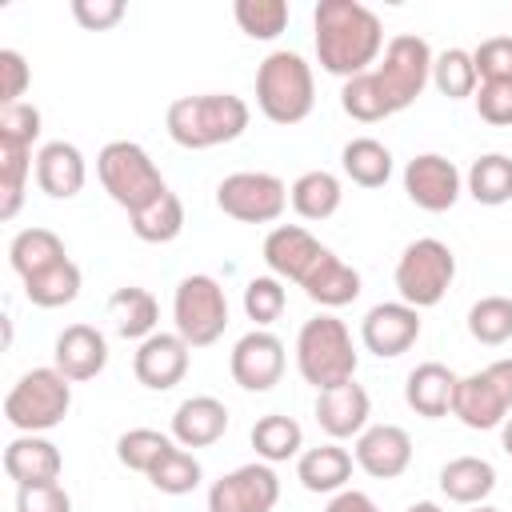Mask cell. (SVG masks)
I'll return each instance as SVG.
<instances>
[{"mask_svg":"<svg viewBox=\"0 0 512 512\" xmlns=\"http://www.w3.org/2000/svg\"><path fill=\"white\" fill-rule=\"evenodd\" d=\"M432 60H436V52L428 48L424 36L396 32L384 44V56L376 60L372 72H360V76L344 80L340 108L360 124H376V120H388V116L404 112L432 84Z\"/></svg>","mask_w":512,"mask_h":512,"instance_id":"cell-1","label":"cell"},{"mask_svg":"<svg viewBox=\"0 0 512 512\" xmlns=\"http://www.w3.org/2000/svg\"><path fill=\"white\" fill-rule=\"evenodd\" d=\"M316 28V60L328 76L352 80L372 72L384 52V24L360 0H320L312 12Z\"/></svg>","mask_w":512,"mask_h":512,"instance_id":"cell-2","label":"cell"},{"mask_svg":"<svg viewBox=\"0 0 512 512\" xmlns=\"http://www.w3.org/2000/svg\"><path fill=\"white\" fill-rule=\"evenodd\" d=\"M248 120H252V108L236 92L176 96L164 112V128H168L172 144H180L188 152H204V148L240 140L248 132Z\"/></svg>","mask_w":512,"mask_h":512,"instance_id":"cell-3","label":"cell"},{"mask_svg":"<svg viewBox=\"0 0 512 512\" xmlns=\"http://www.w3.org/2000/svg\"><path fill=\"white\" fill-rule=\"evenodd\" d=\"M256 108L264 112V120H272L280 128H292V124L308 120L312 108H316L312 64L292 48L268 52L256 68Z\"/></svg>","mask_w":512,"mask_h":512,"instance_id":"cell-4","label":"cell"},{"mask_svg":"<svg viewBox=\"0 0 512 512\" xmlns=\"http://www.w3.org/2000/svg\"><path fill=\"white\" fill-rule=\"evenodd\" d=\"M356 364H360V356H356L352 332L340 316L320 312V316L300 324V332H296V372L304 376V384H312L316 392L348 384V380H356Z\"/></svg>","mask_w":512,"mask_h":512,"instance_id":"cell-5","label":"cell"},{"mask_svg":"<svg viewBox=\"0 0 512 512\" xmlns=\"http://www.w3.org/2000/svg\"><path fill=\"white\" fill-rule=\"evenodd\" d=\"M96 176H100V188L112 196V204H120L128 216L168 192L156 160L136 140H108L96 152Z\"/></svg>","mask_w":512,"mask_h":512,"instance_id":"cell-6","label":"cell"},{"mask_svg":"<svg viewBox=\"0 0 512 512\" xmlns=\"http://www.w3.org/2000/svg\"><path fill=\"white\" fill-rule=\"evenodd\" d=\"M68 408H72V380L60 368L24 372L4 396V420L16 432H36V436L64 424Z\"/></svg>","mask_w":512,"mask_h":512,"instance_id":"cell-7","label":"cell"},{"mask_svg":"<svg viewBox=\"0 0 512 512\" xmlns=\"http://www.w3.org/2000/svg\"><path fill=\"white\" fill-rule=\"evenodd\" d=\"M392 280H396V292L404 304L436 308L456 280V252L436 236H420V240L404 244Z\"/></svg>","mask_w":512,"mask_h":512,"instance_id":"cell-8","label":"cell"},{"mask_svg":"<svg viewBox=\"0 0 512 512\" xmlns=\"http://www.w3.org/2000/svg\"><path fill=\"white\" fill-rule=\"evenodd\" d=\"M172 320L188 348H208L228 328V296L224 284L208 272H192L172 292Z\"/></svg>","mask_w":512,"mask_h":512,"instance_id":"cell-9","label":"cell"},{"mask_svg":"<svg viewBox=\"0 0 512 512\" xmlns=\"http://www.w3.org/2000/svg\"><path fill=\"white\" fill-rule=\"evenodd\" d=\"M452 416L472 432H492L512 416V356L456 380Z\"/></svg>","mask_w":512,"mask_h":512,"instance_id":"cell-10","label":"cell"},{"mask_svg":"<svg viewBox=\"0 0 512 512\" xmlns=\"http://www.w3.org/2000/svg\"><path fill=\"white\" fill-rule=\"evenodd\" d=\"M216 208L240 224H276L288 208V184L272 172H232L216 184Z\"/></svg>","mask_w":512,"mask_h":512,"instance_id":"cell-11","label":"cell"},{"mask_svg":"<svg viewBox=\"0 0 512 512\" xmlns=\"http://www.w3.org/2000/svg\"><path fill=\"white\" fill-rule=\"evenodd\" d=\"M276 500H280V476L264 460L240 464L220 480H212L208 488V512H272Z\"/></svg>","mask_w":512,"mask_h":512,"instance_id":"cell-12","label":"cell"},{"mask_svg":"<svg viewBox=\"0 0 512 512\" xmlns=\"http://www.w3.org/2000/svg\"><path fill=\"white\" fill-rule=\"evenodd\" d=\"M288 368V352H284V340L268 328H252L244 332L236 344H232V356H228V372L232 380L244 388V392H272L280 384Z\"/></svg>","mask_w":512,"mask_h":512,"instance_id":"cell-13","label":"cell"},{"mask_svg":"<svg viewBox=\"0 0 512 512\" xmlns=\"http://www.w3.org/2000/svg\"><path fill=\"white\" fill-rule=\"evenodd\" d=\"M420 308L404 304V300H384V304H372L360 320V344L380 356V360H396L404 356L416 340H420Z\"/></svg>","mask_w":512,"mask_h":512,"instance_id":"cell-14","label":"cell"},{"mask_svg":"<svg viewBox=\"0 0 512 512\" xmlns=\"http://www.w3.org/2000/svg\"><path fill=\"white\" fill-rule=\"evenodd\" d=\"M404 192L424 212H448L464 192V176L448 156L420 152L404 164Z\"/></svg>","mask_w":512,"mask_h":512,"instance_id":"cell-15","label":"cell"},{"mask_svg":"<svg viewBox=\"0 0 512 512\" xmlns=\"http://www.w3.org/2000/svg\"><path fill=\"white\" fill-rule=\"evenodd\" d=\"M192 364V348L184 344L180 332H152L148 340L136 344L132 352V372L144 388L152 392H168L188 376Z\"/></svg>","mask_w":512,"mask_h":512,"instance_id":"cell-16","label":"cell"},{"mask_svg":"<svg viewBox=\"0 0 512 512\" xmlns=\"http://www.w3.org/2000/svg\"><path fill=\"white\" fill-rule=\"evenodd\" d=\"M352 460L360 472H368L372 480H396L408 472L412 464V436L400 424H368L356 436Z\"/></svg>","mask_w":512,"mask_h":512,"instance_id":"cell-17","label":"cell"},{"mask_svg":"<svg viewBox=\"0 0 512 512\" xmlns=\"http://www.w3.org/2000/svg\"><path fill=\"white\" fill-rule=\"evenodd\" d=\"M264 264L272 276H280L284 284H304V276L316 268V260L324 256V244L304 228V224H276L268 236H264V248H260Z\"/></svg>","mask_w":512,"mask_h":512,"instance_id":"cell-18","label":"cell"},{"mask_svg":"<svg viewBox=\"0 0 512 512\" xmlns=\"http://www.w3.org/2000/svg\"><path fill=\"white\" fill-rule=\"evenodd\" d=\"M52 368H60L72 384L96 380L108 368V340L96 324H68L52 344Z\"/></svg>","mask_w":512,"mask_h":512,"instance_id":"cell-19","label":"cell"},{"mask_svg":"<svg viewBox=\"0 0 512 512\" xmlns=\"http://www.w3.org/2000/svg\"><path fill=\"white\" fill-rule=\"evenodd\" d=\"M368 416H372V400H368L364 384H356V380L316 392V424L336 444L340 440H356L368 428Z\"/></svg>","mask_w":512,"mask_h":512,"instance_id":"cell-20","label":"cell"},{"mask_svg":"<svg viewBox=\"0 0 512 512\" xmlns=\"http://www.w3.org/2000/svg\"><path fill=\"white\" fill-rule=\"evenodd\" d=\"M60 468H64V456L48 436L16 432L4 448V472H8V480H16V488L52 484V480H60Z\"/></svg>","mask_w":512,"mask_h":512,"instance_id":"cell-21","label":"cell"},{"mask_svg":"<svg viewBox=\"0 0 512 512\" xmlns=\"http://www.w3.org/2000/svg\"><path fill=\"white\" fill-rule=\"evenodd\" d=\"M36 184L52 200H72L88 184V164L84 152L68 140H48L36 152Z\"/></svg>","mask_w":512,"mask_h":512,"instance_id":"cell-22","label":"cell"},{"mask_svg":"<svg viewBox=\"0 0 512 512\" xmlns=\"http://www.w3.org/2000/svg\"><path fill=\"white\" fill-rule=\"evenodd\" d=\"M228 432V404L216 396H188L172 412V440L180 448H212Z\"/></svg>","mask_w":512,"mask_h":512,"instance_id":"cell-23","label":"cell"},{"mask_svg":"<svg viewBox=\"0 0 512 512\" xmlns=\"http://www.w3.org/2000/svg\"><path fill=\"white\" fill-rule=\"evenodd\" d=\"M456 380H460V376H456L448 364L424 360V364H416V368L408 372V380H404V404H408L416 416H424V420H440V416L452 412Z\"/></svg>","mask_w":512,"mask_h":512,"instance_id":"cell-24","label":"cell"},{"mask_svg":"<svg viewBox=\"0 0 512 512\" xmlns=\"http://www.w3.org/2000/svg\"><path fill=\"white\" fill-rule=\"evenodd\" d=\"M352 452L340 448L336 440L320 444V448H304L296 456V480L308 488V492H324V496H336L348 488L352 480Z\"/></svg>","mask_w":512,"mask_h":512,"instance_id":"cell-25","label":"cell"},{"mask_svg":"<svg viewBox=\"0 0 512 512\" xmlns=\"http://www.w3.org/2000/svg\"><path fill=\"white\" fill-rule=\"evenodd\" d=\"M300 288L320 308H344V304H352L360 296V272L348 260H340L332 248H324V256L316 260V268L304 276Z\"/></svg>","mask_w":512,"mask_h":512,"instance_id":"cell-26","label":"cell"},{"mask_svg":"<svg viewBox=\"0 0 512 512\" xmlns=\"http://www.w3.org/2000/svg\"><path fill=\"white\" fill-rule=\"evenodd\" d=\"M436 480H440L444 500L464 504V508H476L496 492V468L484 456H452Z\"/></svg>","mask_w":512,"mask_h":512,"instance_id":"cell-27","label":"cell"},{"mask_svg":"<svg viewBox=\"0 0 512 512\" xmlns=\"http://www.w3.org/2000/svg\"><path fill=\"white\" fill-rule=\"evenodd\" d=\"M108 320H112L116 336L140 344V340H148L152 332H160V328H156V324H160V304H156V296H152L148 288L124 284V288H116V292L108 296Z\"/></svg>","mask_w":512,"mask_h":512,"instance_id":"cell-28","label":"cell"},{"mask_svg":"<svg viewBox=\"0 0 512 512\" xmlns=\"http://www.w3.org/2000/svg\"><path fill=\"white\" fill-rule=\"evenodd\" d=\"M340 200H344L340 176L328 172V168H308V172H300V176L292 180V188H288V204L296 208L300 220H312V224L336 216Z\"/></svg>","mask_w":512,"mask_h":512,"instance_id":"cell-29","label":"cell"},{"mask_svg":"<svg viewBox=\"0 0 512 512\" xmlns=\"http://www.w3.org/2000/svg\"><path fill=\"white\" fill-rule=\"evenodd\" d=\"M60 260H68V248L52 228H24L8 244V264L20 276V284L40 276V272H48V268H56Z\"/></svg>","mask_w":512,"mask_h":512,"instance_id":"cell-30","label":"cell"},{"mask_svg":"<svg viewBox=\"0 0 512 512\" xmlns=\"http://www.w3.org/2000/svg\"><path fill=\"white\" fill-rule=\"evenodd\" d=\"M340 168L360 188H384L392 180V148L376 136H352L340 148Z\"/></svg>","mask_w":512,"mask_h":512,"instance_id":"cell-31","label":"cell"},{"mask_svg":"<svg viewBox=\"0 0 512 512\" xmlns=\"http://www.w3.org/2000/svg\"><path fill=\"white\" fill-rule=\"evenodd\" d=\"M248 440H252V448H256V460H264V464H284V460L300 456V448H304V428H300L292 416H284V412H268V416H260V420L252 424Z\"/></svg>","mask_w":512,"mask_h":512,"instance_id":"cell-32","label":"cell"},{"mask_svg":"<svg viewBox=\"0 0 512 512\" xmlns=\"http://www.w3.org/2000/svg\"><path fill=\"white\" fill-rule=\"evenodd\" d=\"M464 188L476 204L484 208H500L512 200V156L504 152H484L472 160L468 176H464Z\"/></svg>","mask_w":512,"mask_h":512,"instance_id":"cell-33","label":"cell"},{"mask_svg":"<svg viewBox=\"0 0 512 512\" xmlns=\"http://www.w3.org/2000/svg\"><path fill=\"white\" fill-rule=\"evenodd\" d=\"M128 228H132V236L144 240V244H172V240L184 232V200L168 188V192H164L160 200H152L148 208L132 212V216H128Z\"/></svg>","mask_w":512,"mask_h":512,"instance_id":"cell-34","label":"cell"},{"mask_svg":"<svg viewBox=\"0 0 512 512\" xmlns=\"http://www.w3.org/2000/svg\"><path fill=\"white\" fill-rule=\"evenodd\" d=\"M32 148L28 144H12L0 140V220H12L24 204V184L32 176Z\"/></svg>","mask_w":512,"mask_h":512,"instance_id":"cell-35","label":"cell"},{"mask_svg":"<svg viewBox=\"0 0 512 512\" xmlns=\"http://www.w3.org/2000/svg\"><path fill=\"white\" fill-rule=\"evenodd\" d=\"M80 284H84V276H80L76 260L68 256V260H60L56 268H48V272L24 280V296H28V304H36V308H64V304H72V300L80 296Z\"/></svg>","mask_w":512,"mask_h":512,"instance_id":"cell-36","label":"cell"},{"mask_svg":"<svg viewBox=\"0 0 512 512\" xmlns=\"http://www.w3.org/2000/svg\"><path fill=\"white\" fill-rule=\"evenodd\" d=\"M200 480H204L200 460H196L188 448H180V444H172V448L156 460V468L148 472V484H152L156 492H164V496H188V492L200 488Z\"/></svg>","mask_w":512,"mask_h":512,"instance_id":"cell-37","label":"cell"},{"mask_svg":"<svg viewBox=\"0 0 512 512\" xmlns=\"http://www.w3.org/2000/svg\"><path fill=\"white\" fill-rule=\"evenodd\" d=\"M432 84H436V92L448 96V100H468V96H476L480 76H476L472 52H464V48H444V52H436V60H432Z\"/></svg>","mask_w":512,"mask_h":512,"instance_id":"cell-38","label":"cell"},{"mask_svg":"<svg viewBox=\"0 0 512 512\" xmlns=\"http://www.w3.org/2000/svg\"><path fill=\"white\" fill-rule=\"evenodd\" d=\"M468 336L484 348L512 340V296H480L468 308Z\"/></svg>","mask_w":512,"mask_h":512,"instance_id":"cell-39","label":"cell"},{"mask_svg":"<svg viewBox=\"0 0 512 512\" xmlns=\"http://www.w3.org/2000/svg\"><path fill=\"white\" fill-rule=\"evenodd\" d=\"M172 444H176V440L164 436V432H156V428H128V432L116 436V460H120L128 472L148 476V472L156 468V460H160Z\"/></svg>","mask_w":512,"mask_h":512,"instance_id":"cell-40","label":"cell"},{"mask_svg":"<svg viewBox=\"0 0 512 512\" xmlns=\"http://www.w3.org/2000/svg\"><path fill=\"white\" fill-rule=\"evenodd\" d=\"M232 16L248 40H276L288 28V4L284 0H236Z\"/></svg>","mask_w":512,"mask_h":512,"instance_id":"cell-41","label":"cell"},{"mask_svg":"<svg viewBox=\"0 0 512 512\" xmlns=\"http://www.w3.org/2000/svg\"><path fill=\"white\" fill-rule=\"evenodd\" d=\"M288 308V292H284V280L280 276H252L244 284V316L256 324V328H268L284 316Z\"/></svg>","mask_w":512,"mask_h":512,"instance_id":"cell-42","label":"cell"},{"mask_svg":"<svg viewBox=\"0 0 512 512\" xmlns=\"http://www.w3.org/2000/svg\"><path fill=\"white\" fill-rule=\"evenodd\" d=\"M476 112L492 128H512V80H480L476 88Z\"/></svg>","mask_w":512,"mask_h":512,"instance_id":"cell-43","label":"cell"},{"mask_svg":"<svg viewBox=\"0 0 512 512\" xmlns=\"http://www.w3.org/2000/svg\"><path fill=\"white\" fill-rule=\"evenodd\" d=\"M480 80H512V36H488L472 52Z\"/></svg>","mask_w":512,"mask_h":512,"instance_id":"cell-44","label":"cell"},{"mask_svg":"<svg viewBox=\"0 0 512 512\" xmlns=\"http://www.w3.org/2000/svg\"><path fill=\"white\" fill-rule=\"evenodd\" d=\"M0 140H12V144H36L40 140V108L36 104H8L0 108Z\"/></svg>","mask_w":512,"mask_h":512,"instance_id":"cell-45","label":"cell"},{"mask_svg":"<svg viewBox=\"0 0 512 512\" xmlns=\"http://www.w3.org/2000/svg\"><path fill=\"white\" fill-rule=\"evenodd\" d=\"M32 84L28 60L16 48H0V108L8 104H24V92Z\"/></svg>","mask_w":512,"mask_h":512,"instance_id":"cell-46","label":"cell"},{"mask_svg":"<svg viewBox=\"0 0 512 512\" xmlns=\"http://www.w3.org/2000/svg\"><path fill=\"white\" fill-rule=\"evenodd\" d=\"M16 512H72V496L60 480L16 488Z\"/></svg>","mask_w":512,"mask_h":512,"instance_id":"cell-47","label":"cell"},{"mask_svg":"<svg viewBox=\"0 0 512 512\" xmlns=\"http://www.w3.org/2000/svg\"><path fill=\"white\" fill-rule=\"evenodd\" d=\"M124 0H72V16L84 32H108L124 20Z\"/></svg>","mask_w":512,"mask_h":512,"instance_id":"cell-48","label":"cell"},{"mask_svg":"<svg viewBox=\"0 0 512 512\" xmlns=\"http://www.w3.org/2000/svg\"><path fill=\"white\" fill-rule=\"evenodd\" d=\"M324 512H380V504H376L368 492H360V488H344V492H336V496L328 500Z\"/></svg>","mask_w":512,"mask_h":512,"instance_id":"cell-49","label":"cell"},{"mask_svg":"<svg viewBox=\"0 0 512 512\" xmlns=\"http://www.w3.org/2000/svg\"><path fill=\"white\" fill-rule=\"evenodd\" d=\"M500 448H504V452L512 456V416H508V420L500 424Z\"/></svg>","mask_w":512,"mask_h":512,"instance_id":"cell-50","label":"cell"},{"mask_svg":"<svg viewBox=\"0 0 512 512\" xmlns=\"http://www.w3.org/2000/svg\"><path fill=\"white\" fill-rule=\"evenodd\" d=\"M404 512H444V508H440L436 500H416V504H408Z\"/></svg>","mask_w":512,"mask_h":512,"instance_id":"cell-51","label":"cell"},{"mask_svg":"<svg viewBox=\"0 0 512 512\" xmlns=\"http://www.w3.org/2000/svg\"><path fill=\"white\" fill-rule=\"evenodd\" d=\"M468 512H500V508H492V504H476V508H468Z\"/></svg>","mask_w":512,"mask_h":512,"instance_id":"cell-52","label":"cell"}]
</instances>
